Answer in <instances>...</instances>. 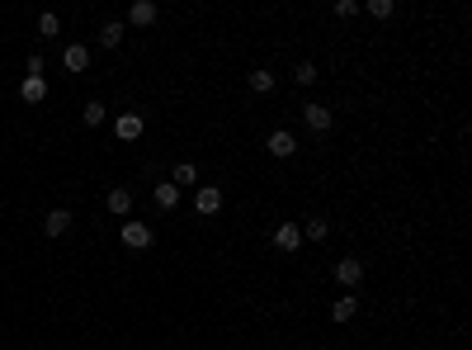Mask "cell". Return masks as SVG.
Instances as JSON below:
<instances>
[{"label": "cell", "mask_w": 472, "mask_h": 350, "mask_svg": "<svg viewBox=\"0 0 472 350\" xmlns=\"http://www.w3.org/2000/svg\"><path fill=\"white\" fill-rule=\"evenodd\" d=\"M336 15H341V19H350V15H359V5H354V0H341V5H336Z\"/></svg>", "instance_id": "23"}, {"label": "cell", "mask_w": 472, "mask_h": 350, "mask_svg": "<svg viewBox=\"0 0 472 350\" xmlns=\"http://www.w3.org/2000/svg\"><path fill=\"white\" fill-rule=\"evenodd\" d=\"M62 67L80 76V71L90 67V48H85V43H66V53H62Z\"/></svg>", "instance_id": "4"}, {"label": "cell", "mask_w": 472, "mask_h": 350, "mask_svg": "<svg viewBox=\"0 0 472 350\" xmlns=\"http://www.w3.org/2000/svg\"><path fill=\"white\" fill-rule=\"evenodd\" d=\"M293 152H298V142H293L289 128H279V133H269V157H279V161H289Z\"/></svg>", "instance_id": "5"}, {"label": "cell", "mask_w": 472, "mask_h": 350, "mask_svg": "<svg viewBox=\"0 0 472 350\" xmlns=\"http://www.w3.org/2000/svg\"><path fill=\"white\" fill-rule=\"evenodd\" d=\"M19 95H24L28 105H43V100H48V81H43V76H24Z\"/></svg>", "instance_id": "12"}, {"label": "cell", "mask_w": 472, "mask_h": 350, "mask_svg": "<svg viewBox=\"0 0 472 350\" xmlns=\"http://www.w3.org/2000/svg\"><path fill=\"white\" fill-rule=\"evenodd\" d=\"M274 246H279V251H298V246H302V227H298V222H279V227H274Z\"/></svg>", "instance_id": "3"}, {"label": "cell", "mask_w": 472, "mask_h": 350, "mask_svg": "<svg viewBox=\"0 0 472 350\" xmlns=\"http://www.w3.org/2000/svg\"><path fill=\"white\" fill-rule=\"evenodd\" d=\"M152 199H156V209H161V213H170V209L180 204V189L170 185V180H161V185L152 189Z\"/></svg>", "instance_id": "10"}, {"label": "cell", "mask_w": 472, "mask_h": 350, "mask_svg": "<svg viewBox=\"0 0 472 350\" xmlns=\"http://www.w3.org/2000/svg\"><path fill=\"white\" fill-rule=\"evenodd\" d=\"M38 33H43V38H57V33H62V19H57V15H38Z\"/></svg>", "instance_id": "19"}, {"label": "cell", "mask_w": 472, "mask_h": 350, "mask_svg": "<svg viewBox=\"0 0 472 350\" xmlns=\"http://www.w3.org/2000/svg\"><path fill=\"white\" fill-rule=\"evenodd\" d=\"M336 279H341L345 289H354V284H359V279H364V265H359V261H354V256H345L341 265H336Z\"/></svg>", "instance_id": "9"}, {"label": "cell", "mask_w": 472, "mask_h": 350, "mask_svg": "<svg viewBox=\"0 0 472 350\" xmlns=\"http://www.w3.org/2000/svg\"><path fill=\"white\" fill-rule=\"evenodd\" d=\"M293 81H298V85H316V67H312V62H298Z\"/></svg>", "instance_id": "21"}, {"label": "cell", "mask_w": 472, "mask_h": 350, "mask_svg": "<svg viewBox=\"0 0 472 350\" xmlns=\"http://www.w3.org/2000/svg\"><path fill=\"white\" fill-rule=\"evenodd\" d=\"M251 90H255V95H269V90H274V76H269V71H251Z\"/></svg>", "instance_id": "20"}, {"label": "cell", "mask_w": 472, "mask_h": 350, "mask_svg": "<svg viewBox=\"0 0 472 350\" xmlns=\"http://www.w3.org/2000/svg\"><path fill=\"white\" fill-rule=\"evenodd\" d=\"M80 119H85V128H100V123H105V105H100V100H90Z\"/></svg>", "instance_id": "17"}, {"label": "cell", "mask_w": 472, "mask_h": 350, "mask_svg": "<svg viewBox=\"0 0 472 350\" xmlns=\"http://www.w3.org/2000/svg\"><path fill=\"white\" fill-rule=\"evenodd\" d=\"M326 232H331L326 218H307V222H302V237H312V242H326Z\"/></svg>", "instance_id": "15"}, {"label": "cell", "mask_w": 472, "mask_h": 350, "mask_svg": "<svg viewBox=\"0 0 472 350\" xmlns=\"http://www.w3.org/2000/svg\"><path fill=\"white\" fill-rule=\"evenodd\" d=\"M354 313H359V298L354 294H341L336 303H331V322H350Z\"/></svg>", "instance_id": "11"}, {"label": "cell", "mask_w": 472, "mask_h": 350, "mask_svg": "<svg viewBox=\"0 0 472 350\" xmlns=\"http://www.w3.org/2000/svg\"><path fill=\"white\" fill-rule=\"evenodd\" d=\"M128 19L137 28H147V24H156V5H152V0H137V5H132L128 10Z\"/></svg>", "instance_id": "13"}, {"label": "cell", "mask_w": 472, "mask_h": 350, "mask_svg": "<svg viewBox=\"0 0 472 350\" xmlns=\"http://www.w3.org/2000/svg\"><path fill=\"white\" fill-rule=\"evenodd\" d=\"M302 123H307L312 133H326V128L336 123V114H331L326 105H307V109H302Z\"/></svg>", "instance_id": "2"}, {"label": "cell", "mask_w": 472, "mask_h": 350, "mask_svg": "<svg viewBox=\"0 0 472 350\" xmlns=\"http://www.w3.org/2000/svg\"><path fill=\"white\" fill-rule=\"evenodd\" d=\"M194 180H199V166H189V161H180V166H175V180H170V185L180 189V185H194Z\"/></svg>", "instance_id": "16"}, {"label": "cell", "mask_w": 472, "mask_h": 350, "mask_svg": "<svg viewBox=\"0 0 472 350\" xmlns=\"http://www.w3.org/2000/svg\"><path fill=\"white\" fill-rule=\"evenodd\" d=\"M114 133L123 137V142H137V137H142V114H118Z\"/></svg>", "instance_id": "7"}, {"label": "cell", "mask_w": 472, "mask_h": 350, "mask_svg": "<svg viewBox=\"0 0 472 350\" xmlns=\"http://www.w3.org/2000/svg\"><path fill=\"white\" fill-rule=\"evenodd\" d=\"M368 15L373 19H392V0H368Z\"/></svg>", "instance_id": "22"}, {"label": "cell", "mask_w": 472, "mask_h": 350, "mask_svg": "<svg viewBox=\"0 0 472 350\" xmlns=\"http://www.w3.org/2000/svg\"><path fill=\"white\" fill-rule=\"evenodd\" d=\"M100 43H105V48H118V43H123V24H105L100 28Z\"/></svg>", "instance_id": "18"}, {"label": "cell", "mask_w": 472, "mask_h": 350, "mask_svg": "<svg viewBox=\"0 0 472 350\" xmlns=\"http://www.w3.org/2000/svg\"><path fill=\"white\" fill-rule=\"evenodd\" d=\"M152 237H156V232H152L147 222H123V246H132V251H147Z\"/></svg>", "instance_id": "1"}, {"label": "cell", "mask_w": 472, "mask_h": 350, "mask_svg": "<svg viewBox=\"0 0 472 350\" xmlns=\"http://www.w3.org/2000/svg\"><path fill=\"white\" fill-rule=\"evenodd\" d=\"M43 232H48V237H66V232H71V213H66V209H53V213L43 218Z\"/></svg>", "instance_id": "8"}, {"label": "cell", "mask_w": 472, "mask_h": 350, "mask_svg": "<svg viewBox=\"0 0 472 350\" xmlns=\"http://www.w3.org/2000/svg\"><path fill=\"white\" fill-rule=\"evenodd\" d=\"M105 204H109V213H118V218H123V213L132 209V189H109V199H105Z\"/></svg>", "instance_id": "14"}, {"label": "cell", "mask_w": 472, "mask_h": 350, "mask_svg": "<svg viewBox=\"0 0 472 350\" xmlns=\"http://www.w3.org/2000/svg\"><path fill=\"white\" fill-rule=\"evenodd\" d=\"M194 209H199L203 218H208V213H217V209H222V189H217V185L199 189V194H194Z\"/></svg>", "instance_id": "6"}]
</instances>
